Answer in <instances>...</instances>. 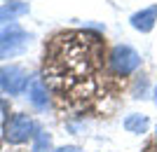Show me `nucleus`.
Returning a JSON list of instances; mask_svg holds the SVG:
<instances>
[{"label":"nucleus","instance_id":"f257e3e1","mask_svg":"<svg viewBox=\"0 0 157 152\" xmlns=\"http://www.w3.org/2000/svg\"><path fill=\"white\" fill-rule=\"evenodd\" d=\"M98 35L94 33H63L56 35L47 52L45 75L54 87L71 89L94 70Z\"/></svg>","mask_w":157,"mask_h":152},{"label":"nucleus","instance_id":"f03ea898","mask_svg":"<svg viewBox=\"0 0 157 152\" xmlns=\"http://www.w3.org/2000/svg\"><path fill=\"white\" fill-rule=\"evenodd\" d=\"M31 45V35L19 26V24H10V26L0 33V59H12L24 54Z\"/></svg>","mask_w":157,"mask_h":152},{"label":"nucleus","instance_id":"7ed1b4c3","mask_svg":"<svg viewBox=\"0 0 157 152\" xmlns=\"http://www.w3.org/2000/svg\"><path fill=\"white\" fill-rule=\"evenodd\" d=\"M108 63H110V68H113L115 75H131L138 66H141V56H138V52L134 47L117 45V47H113L110 56H108Z\"/></svg>","mask_w":157,"mask_h":152},{"label":"nucleus","instance_id":"20e7f679","mask_svg":"<svg viewBox=\"0 0 157 152\" xmlns=\"http://www.w3.org/2000/svg\"><path fill=\"white\" fill-rule=\"evenodd\" d=\"M33 136H35V124H33V119L28 117V115H14L5 124V138L10 140L12 145L26 143Z\"/></svg>","mask_w":157,"mask_h":152},{"label":"nucleus","instance_id":"39448f33","mask_svg":"<svg viewBox=\"0 0 157 152\" xmlns=\"http://www.w3.org/2000/svg\"><path fill=\"white\" fill-rule=\"evenodd\" d=\"M28 87V75L21 66H2L0 68V89L10 96H17Z\"/></svg>","mask_w":157,"mask_h":152},{"label":"nucleus","instance_id":"423d86ee","mask_svg":"<svg viewBox=\"0 0 157 152\" xmlns=\"http://www.w3.org/2000/svg\"><path fill=\"white\" fill-rule=\"evenodd\" d=\"M131 28H136L141 33H150L152 28H155V21H157V5H150L141 9V12L131 14Z\"/></svg>","mask_w":157,"mask_h":152},{"label":"nucleus","instance_id":"0eeeda50","mask_svg":"<svg viewBox=\"0 0 157 152\" xmlns=\"http://www.w3.org/2000/svg\"><path fill=\"white\" fill-rule=\"evenodd\" d=\"M28 101H31L38 110L47 108V87H45V82L40 77L31 80V84H28Z\"/></svg>","mask_w":157,"mask_h":152},{"label":"nucleus","instance_id":"6e6552de","mask_svg":"<svg viewBox=\"0 0 157 152\" xmlns=\"http://www.w3.org/2000/svg\"><path fill=\"white\" fill-rule=\"evenodd\" d=\"M28 12V5L26 2H21V0H7L5 5H0V24H5V21H12L17 17Z\"/></svg>","mask_w":157,"mask_h":152},{"label":"nucleus","instance_id":"1a4fd4ad","mask_svg":"<svg viewBox=\"0 0 157 152\" xmlns=\"http://www.w3.org/2000/svg\"><path fill=\"white\" fill-rule=\"evenodd\" d=\"M148 117L145 115H129V117L124 119V129L129 133H145V129H148Z\"/></svg>","mask_w":157,"mask_h":152},{"label":"nucleus","instance_id":"9d476101","mask_svg":"<svg viewBox=\"0 0 157 152\" xmlns=\"http://www.w3.org/2000/svg\"><path fill=\"white\" fill-rule=\"evenodd\" d=\"M31 152H52V136L47 131H35Z\"/></svg>","mask_w":157,"mask_h":152},{"label":"nucleus","instance_id":"9b49d317","mask_svg":"<svg viewBox=\"0 0 157 152\" xmlns=\"http://www.w3.org/2000/svg\"><path fill=\"white\" fill-rule=\"evenodd\" d=\"M54 152H80L78 145H63V147H56Z\"/></svg>","mask_w":157,"mask_h":152},{"label":"nucleus","instance_id":"f8f14e48","mask_svg":"<svg viewBox=\"0 0 157 152\" xmlns=\"http://www.w3.org/2000/svg\"><path fill=\"white\" fill-rule=\"evenodd\" d=\"M2 119H5V106L0 103V122H2Z\"/></svg>","mask_w":157,"mask_h":152},{"label":"nucleus","instance_id":"ddd939ff","mask_svg":"<svg viewBox=\"0 0 157 152\" xmlns=\"http://www.w3.org/2000/svg\"><path fill=\"white\" fill-rule=\"evenodd\" d=\"M152 94H155V106H157V87H155V91H152Z\"/></svg>","mask_w":157,"mask_h":152}]
</instances>
